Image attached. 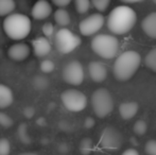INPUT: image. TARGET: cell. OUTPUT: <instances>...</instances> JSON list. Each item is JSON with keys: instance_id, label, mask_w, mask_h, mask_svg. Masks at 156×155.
Instances as JSON below:
<instances>
[{"instance_id": "25", "label": "cell", "mask_w": 156, "mask_h": 155, "mask_svg": "<svg viewBox=\"0 0 156 155\" xmlns=\"http://www.w3.org/2000/svg\"><path fill=\"white\" fill-rule=\"evenodd\" d=\"M18 135L20 140L23 141V143H30L32 141L31 137L29 136V133H28V128L27 124L21 123L18 128Z\"/></svg>"}, {"instance_id": "5", "label": "cell", "mask_w": 156, "mask_h": 155, "mask_svg": "<svg viewBox=\"0 0 156 155\" xmlns=\"http://www.w3.org/2000/svg\"><path fill=\"white\" fill-rule=\"evenodd\" d=\"M91 106L97 117L104 118L108 116L114 108V99L106 88H98L91 95Z\"/></svg>"}, {"instance_id": "4", "label": "cell", "mask_w": 156, "mask_h": 155, "mask_svg": "<svg viewBox=\"0 0 156 155\" xmlns=\"http://www.w3.org/2000/svg\"><path fill=\"white\" fill-rule=\"evenodd\" d=\"M91 49L97 55L105 60L114 58L119 50V41L116 36L109 34H98L91 41Z\"/></svg>"}, {"instance_id": "12", "label": "cell", "mask_w": 156, "mask_h": 155, "mask_svg": "<svg viewBox=\"0 0 156 155\" xmlns=\"http://www.w3.org/2000/svg\"><path fill=\"white\" fill-rule=\"evenodd\" d=\"M88 75L91 80L96 83H101L107 77L106 66L102 62L94 61L88 65Z\"/></svg>"}, {"instance_id": "23", "label": "cell", "mask_w": 156, "mask_h": 155, "mask_svg": "<svg viewBox=\"0 0 156 155\" xmlns=\"http://www.w3.org/2000/svg\"><path fill=\"white\" fill-rule=\"evenodd\" d=\"M74 6H76V10L79 14H85L89 11L90 1H88V0H76Z\"/></svg>"}, {"instance_id": "11", "label": "cell", "mask_w": 156, "mask_h": 155, "mask_svg": "<svg viewBox=\"0 0 156 155\" xmlns=\"http://www.w3.org/2000/svg\"><path fill=\"white\" fill-rule=\"evenodd\" d=\"M31 48L27 43H15L8 49V56L14 62H23L29 58Z\"/></svg>"}, {"instance_id": "17", "label": "cell", "mask_w": 156, "mask_h": 155, "mask_svg": "<svg viewBox=\"0 0 156 155\" xmlns=\"http://www.w3.org/2000/svg\"><path fill=\"white\" fill-rule=\"evenodd\" d=\"M14 101V93L8 85L0 84V110L8 108Z\"/></svg>"}, {"instance_id": "20", "label": "cell", "mask_w": 156, "mask_h": 155, "mask_svg": "<svg viewBox=\"0 0 156 155\" xmlns=\"http://www.w3.org/2000/svg\"><path fill=\"white\" fill-rule=\"evenodd\" d=\"M146 66L153 72H156V47L151 49L144 58Z\"/></svg>"}, {"instance_id": "16", "label": "cell", "mask_w": 156, "mask_h": 155, "mask_svg": "<svg viewBox=\"0 0 156 155\" xmlns=\"http://www.w3.org/2000/svg\"><path fill=\"white\" fill-rule=\"evenodd\" d=\"M139 105L135 101H125L120 104L119 114L124 120H129L137 115Z\"/></svg>"}, {"instance_id": "7", "label": "cell", "mask_w": 156, "mask_h": 155, "mask_svg": "<svg viewBox=\"0 0 156 155\" xmlns=\"http://www.w3.org/2000/svg\"><path fill=\"white\" fill-rule=\"evenodd\" d=\"M61 101L63 105L72 113L82 112L87 105V97L85 93L74 88L64 90L61 95Z\"/></svg>"}, {"instance_id": "18", "label": "cell", "mask_w": 156, "mask_h": 155, "mask_svg": "<svg viewBox=\"0 0 156 155\" xmlns=\"http://www.w3.org/2000/svg\"><path fill=\"white\" fill-rule=\"evenodd\" d=\"M54 21L56 23L58 26H61L62 28H66L67 26L70 25V15L68 13V11H66L65 9H58V10L54 12Z\"/></svg>"}, {"instance_id": "10", "label": "cell", "mask_w": 156, "mask_h": 155, "mask_svg": "<svg viewBox=\"0 0 156 155\" xmlns=\"http://www.w3.org/2000/svg\"><path fill=\"white\" fill-rule=\"evenodd\" d=\"M104 16L100 13L91 14L84 18L79 25L80 33L84 36H91L99 32L104 26Z\"/></svg>"}, {"instance_id": "2", "label": "cell", "mask_w": 156, "mask_h": 155, "mask_svg": "<svg viewBox=\"0 0 156 155\" xmlns=\"http://www.w3.org/2000/svg\"><path fill=\"white\" fill-rule=\"evenodd\" d=\"M141 63V56L134 50L124 51L115 60L113 72L120 82H125L134 77Z\"/></svg>"}, {"instance_id": "33", "label": "cell", "mask_w": 156, "mask_h": 155, "mask_svg": "<svg viewBox=\"0 0 156 155\" xmlns=\"http://www.w3.org/2000/svg\"><path fill=\"white\" fill-rule=\"evenodd\" d=\"M23 116L27 118H32L35 114L34 107H32V106H26L23 110Z\"/></svg>"}, {"instance_id": "22", "label": "cell", "mask_w": 156, "mask_h": 155, "mask_svg": "<svg viewBox=\"0 0 156 155\" xmlns=\"http://www.w3.org/2000/svg\"><path fill=\"white\" fill-rule=\"evenodd\" d=\"M79 149H80V152L83 155H88L93 151L94 149V143L90 138L86 137V138H83L80 143V146H79Z\"/></svg>"}, {"instance_id": "3", "label": "cell", "mask_w": 156, "mask_h": 155, "mask_svg": "<svg viewBox=\"0 0 156 155\" xmlns=\"http://www.w3.org/2000/svg\"><path fill=\"white\" fill-rule=\"evenodd\" d=\"M2 28L9 38L13 41H23L31 32V19L25 14L14 13L4 18Z\"/></svg>"}, {"instance_id": "37", "label": "cell", "mask_w": 156, "mask_h": 155, "mask_svg": "<svg viewBox=\"0 0 156 155\" xmlns=\"http://www.w3.org/2000/svg\"><path fill=\"white\" fill-rule=\"evenodd\" d=\"M19 155H38V154L33 153V152H25V153H20Z\"/></svg>"}, {"instance_id": "29", "label": "cell", "mask_w": 156, "mask_h": 155, "mask_svg": "<svg viewBox=\"0 0 156 155\" xmlns=\"http://www.w3.org/2000/svg\"><path fill=\"white\" fill-rule=\"evenodd\" d=\"M11 143L9 139L0 138V155H10Z\"/></svg>"}, {"instance_id": "13", "label": "cell", "mask_w": 156, "mask_h": 155, "mask_svg": "<svg viewBox=\"0 0 156 155\" xmlns=\"http://www.w3.org/2000/svg\"><path fill=\"white\" fill-rule=\"evenodd\" d=\"M52 13V5L46 0H39L33 5L31 16L36 20H44L48 18Z\"/></svg>"}, {"instance_id": "8", "label": "cell", "mask_w": 156, "mask_h": 155, "mask_svg": "<svg viewBox=\"0 0 156 155\" xmlns=\"http://www.w3.org/2000/svg\"><path fill=\"white\" fill-rule=\"evenodd\" d=\"M63 79L67 84L78 86L84 81V68L79 61H71L67 63L63 69Z\"/></svg>"}, {"instance_id": "15", "label": "cell", "mask_w": 156, "mask_h": 155, "mask_svg": "<svg viewBox=\"0 0 156 155\" xmlns=\"http://www.w3.org/2000/svg\"><path fill=\"white\" fill-rule=\"evenodd\" d=\"M141 28L149 37L156 39V11L148 14L142 19Z\"/></svg>"}, {"instance_id": "21", "label": "cell", "mask_w": 156, "mask_h": 155, "mask_svg": "<svg viewBox=\"0 0 156 155\" xmlns=\"http://www.w3.org/2000/svg\"><path fill=\"white\" fill-rule=\"evenodd\" d=\"M33 87L37 90H44L48 88L50 85V81L44 76H35L32 81Z\"/></svg>"}, {"instance_id": "34", "label": "cell", "mask_w": 156, "mask_h": 155, "mask_svg": "<svg viewBox=\"0 0 156 155\" xmlns=\"http://www.w3.org/2000/svg\"><path fill=\"white\" fill-rule=\"evenodd\" d=\"M94 124H96V121H94V119L93 117H87L86 119L84 120V126L86 129L94 128Z\"/></svg>"}, {"instance_id": "26", "label": "cell", "mask_w": 156, "mask_h": 155, "mask_svg": "<svg viewBox=\"0 0 156 155\" xmlns=\"http://www.w3.org/2000/svg\"><path fill=\"white\" fill-rule=\"evenodd\" d=\"M0 125L4 129H10L14 125V120L12 119L10 115L0 111Z\"/></svg>"}, {"instance_id": "32", "label": "cell", "mask_w": 156, "mask_h": 155, "mask_svg": "<svg viewBox=\"0 0 156 155\" xmlns=\"http://www.w3.org/2000/svg\"><path fill=\"white\" fill-rule=\"evenodd\" d=\"M52 3L58 6V9H65L66 6H68L71 3V1L70 0H53Z\"/></svg>"}, {"instance_id": "38", "label": "cell", "mask_w": 156, "mask_h": 155, "mask_svg": "<svg viewBox=\"0 0 156 155\" xmlns=\"http://www.w3.org/2000/svg\"><path fill=\"white\" fill-rule=\"evenodd\" d=\"M153 2H154V4H155V5H156V0H154V1H153Z\"/></svg>"}, {"instance_id": "30", "label": "cell", "mask_w": 156, "mask_h": 155, "mask_svg": "<svg viewBox=\"0 0 156 155\" xmlns=\"http://www.w3.org/2000/svg\"><path fill=\"white\" fill-rule=\"evenodd\" d=\"M144 151L148 155H156V140L155 139H151V140L147 141L146 146H144Z\"/></svg>"}, {"instance_id": "35", "label": "cell", "mask_w": 156, "mask_h": 155, "mask_svg": "<svg viewBox=\"0 0 156 155\" xmlns=\"http://www.w3.org/2000/svg\"><path fill=\"white\" fill-rule=\"evenodd\" d=\"M121 155H139L138 151L136 149H133V148H129V149H126L125 151L122 153Z\"/></svg>"}, {"instance_id": "14", "label": "cell", "mask_w": 156, "mask_h": 155, "mask_svg": "<svg viewBox=\"0 0 156 155\" xmlns=\"http://www.w3.org/2000/svg\"><path fill=\"white\" fill-rule=\"evenodd\" d=\"M33 53L37 58H45L51 52V44L45 36H39L32 41Z\"/></svg>"}, {"instance_id": "31", "label": "cell", "mask_w": 156, "mask_h": 155, "mask_svg": "<svg viewBox=\"0 0 156 155\" xmlns=\"http://www.w3.org/2000/svg\"><path fill=\"white\" fill-rule=\"evenodd\" d=\"M41 31H43L45 37H47V38L50 37V36H52V34L54 33L53 25H52L51 23H46L45 25L43 26V28H41Z\"/></svg>"}, {"instance_id": "24", "label": "cell", "mask_w": 156, "mask_h": 155, "mask_svg": "<svg viewBox=\"0 0 156 155\" xmlns=\"http://www.w3.org/2000/svg\"><path fill=\"white\" fill-rule=\"evenodd\" d=\"M134 133L138 136H141V135H144L148 131V124L144 120H137L134 124Z\"/></svg>"}, {"instance_id": "36", "label": "cell", "mask_w": 156, "mask_h": 155, "mask_svg": "<svg viewBox=\"0 0 156 155\" xmlns=\"http://www.w3.org/2000/svg\"><path fill=\"white\" fill-rule=\"evenodd\" d=\"M139 2H141L140 0H127V1H124L125 5H127V4H136V3H139Z\"/></svg>"}, {"instance_id": "28", "label": "cell", "mask_w": 156, "mask_h": 155, "mask_svg": "<svg viewBox=\"0 0 156 155\" xmlns=\"http://www.w3.org/2000/svg\"><path fill=\"white\" fill-rule=\"evenodd\" d=\"M91 4L99 12H105L109 6V4H111V1L109 0H93Z\"/></svg>"}, {"instance_id": "9", "label": "cell", "mask_w": 156, "mask_h": 155, "mask_svg": "<svg viewBox=\"0 0 156 155\" xmlns=\"http://www.w3.org/2000/svg\"><path fill=\"white\" fill-rule=\"evenodd\" d=\"M123 143L122 133L115 126H106L101 132L100 145L102 148L107 150H117Z\"/></svg>"}, {"instance_id": "6", "label": "cell", "mask_w": 156, "mask_h": 155, "mask_svg": "<svg viewBox=\"0 0 156 155\" xmlns=\"http://www.w3.org/2000/svg\"><path fill=\"white\" fill-rule=\"evenodd\" d=\"M54 43L58 51L63 54H68L81 45V38L67 28H62L56 32Z\"/></svg>"}, {"instance_id": "27", "label": "cell", "mask_w": 156, "mask_h": 155, "mask_svg": "<svg viewBox=\"0 0 156 155\" xmlns=\"http://www.w3.org/2000/svg\"><path fill=\"white\" fill-rule=\"evenodd\" d=\"M39 67H41V72L47 75V73H51L52 71L54 70L55 65H54V63L52 62L51 60H44L43 62L41 63Z\"/></svg>"}, {"instance_id": "1", "label": "cell", "mask_w": 156, "mask_h": 155, "mask_svg": "<svg viewBox=\"0 0 156 155\" xmlns=\"http://www.w3.org/2000/svg\"><path fill=\"white\" fill-rule=\"evenodd\" d=\"M137 21L135 11L129 5H118L111 11L106 25L108 30L116 35H124L129 32Z\"/></svg>"}, {"instance_id": "19", "label": "cell", "mask_w": 156, "mask_h": 155, "mask_svg": "<svg viewBox=\"0 0 156 155\" xmlns=\"http://www.w3.org/2000/svg\"><path fill=\"white\" fill-rule=\"evenodd\" d=\"M16 3L13 0H0V17H8L14 14Z\"/></svg>"}]
</instances>
